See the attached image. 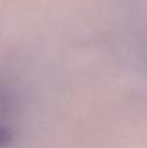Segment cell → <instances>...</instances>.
Here are the masks:
<instances>
[{
    "instance_id": "obj_1",
    "label": "cell",
    "mask_w": 147,
    "mask_h": 148,
    "mask_svg": "<svg viewBox=\"0 0 147 148\" xmlns=\"http://www.w3.org/2000/svg\"><path fill=\"white\" fill-rule=\"evenodd\" d=\"M12 134V121H10V102L7 95L0 89V148L4 147Z\"/></svg>"
}]
</instances>
